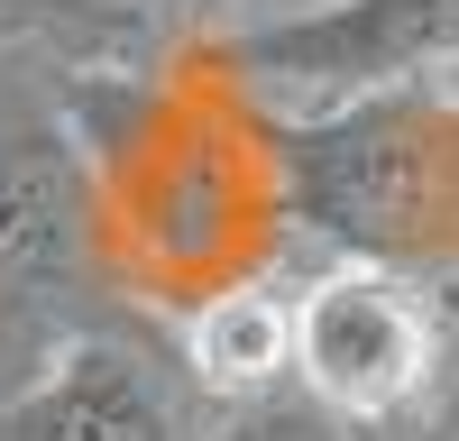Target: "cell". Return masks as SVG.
I'll use <instances>...</instances> for the list:
<instances>
[{"label": "cell", "instance_id": "9c48e42d", "mask_svg": "<svg viewBox=\"0 0 459 441\" xmlns=\"http://www.w3.org/2000/svg\"><path fill=\"white\" fill-rule=\"evenodd\" d=\"M359 441H459V414H450V404H423V414L377 423V432H359Z\"/></svg>", "mask_w": 459, "mask_h": 441}, {"label": "cell", "instance_id": "3957f363", "mask_svg": "<svg viewBox=\"0 0 459 441\" xmlns=\"http://www.w3.org/2000/svg\"><path fill=\"white\" fill-rule=\"evenodd\" d=\"M212 47L266 120H322L404 83H441L459 65V0H313L212 28Z\"/></svg>", "mask_w": 459, "mask_h": 441}, {"label": "cell", "instance_id": "277c9868", "mask_svg": "<svg viewBox=\"0 0 459 441\" xmlns=\"http://www.w3.org/2000/svg\"><path fill=\"white\" fill-rule=\"evenodd\" d=\"M441 377H450V322L432 285L395 267H359V257L294 285V386L331 404L350 432L423 414Z\"/></svg>", "mask_w": 459, "mask_h": 441}, {"label": "cell", "instance_id": "ba28073f", "mask_svg": "<svg viewBox=\"0 0 459 441\" xmlns=\"http://www.w3.org/2000/svg\"><path fill=\"white\" fill-rule=\"evenodd\" d=\"M203 441H359V432L340 423L331 404H313L303 386H266L248 404H221Z\"/></svg>", "mask_w": 459, "mask_h": 441}, {"label": "cell", "instance_id": "7a4b0ae2", "mask_svg": "<svg viewBox=\"0 0 459 441\" xmlns=\"http://www.w3.org/2000/svg\"><path fill=\"white\" fill-rule=\"evenodd\" d=\"M110 285L101 184L56 83L0 92V331H83V304Z\"/></svg>", "mask_w": 459, "mask_h": 441}, {"label": "cell", "instance_id": "5b68a950", "mask_svg": "<svg viewBox=\"0 0 459 441\" xmlns=\"http://www.w3.org/2000/svg\"><path fill=\"white\" fill-rule=\"evenodd\" d=\"M221 404L138 322H83L0 404V441H203Z\"/></svg>", "mask_w": 459, "mask_h": 441}, {"label": "cell", "instance_id": "6da1fadb", "mask_svg": "<svg viewBox=\"0 0 459 441\" xmlns=\"http://www.w3.org/2000/svg\"><path fill=\"white\" fill-rule=\"evenodd\" d=\"M285 230L413 285L459 276V92L404 83L322 120H276Z\"/></svg>", "mask_w": 459, "mask_h": 441}, {"label": "cell", "instance_id": "52a82bcc", "mask_svg": "<svg viewBox=\"0 0 459 441\" xmlns=\"http://www.w3.org/2000/svg\"><path fill=\"white\" fill-rule=\"evenodd\" d=\"M175 359L212 404H248L266 386H294V294L276 276H239L175 313Z\"/></svg>", "mask_w": 459, "mask_h": 441}, {"label": "cell", "instance_id": "8992f818", "mask_svg": "<svg viewBox=\"0 0 459 441\" xmlns=\"http://www.w3.org/2000/svg\"><path fill=\"white\" fill-rule=\"evenodd\" d=\"M221 0H0V56L92 83V74H157L175 47H194Z\"/></svg>", "mask_w": 459, "mask_h": 441}]
</instances>
